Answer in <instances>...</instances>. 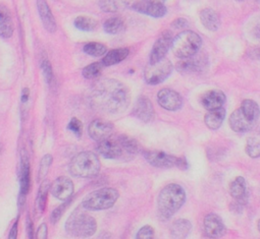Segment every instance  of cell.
Wrapping results in <instances>:
<instances>
[{
    "label": "cell",
    "instance_id": "6da1fadb",
    "mask_svg": "<svg viewBox=\"0 0 260 239\" xmlns=\"http://www.w3.org/2000/svg\"><path fill=\"white\" fill-rule=\"evenodd\" d=\"M89 100L92 108L99 112L119 114L131 104V93L121 82L104 78L94 85Z\"/></svg>",
    "mask_w": 260,
    "mask_h": 239
},
{
    "label": "cell",
    "instance_id": "7a4b0ae2",
    "mask_svg": "<svg viewBox=\"0 0 260 239\" xmlns=\"http://www.w3.org/2000/svg\"><path fill=\"white\" fill-rule=\"evenodd\" d=\"M140 147L138 142L126 136H110L109 138L98 142L97 152L107 159L128 161L132 160L138 153Z\"/></svg>",
    "mask_w": 260,
    "mask_h": 239
},
{
    "label": "cell",
    "instance_id": "3957f363",
    "mask_svg": "<svg viewBox=\"0 0 260 239\" xmlns=\"http://www.w3.org/2000/svg\"><path fill=\"white\" fill-rule=\"evenodd\" d=\"M186 191L176 183H171L165 186L158 194L157 212L158 217L162 220L171 219L185 204Z\"/></svg>",
    "mask_w": 260,
    "mask_h": 239
},
{
    "label": "cell",
    "instance_id": "277c9868",
    "mask_svg": "<svg viewBox=\"0 0 260 239\" xmlns=\"http://www.w3.org/2000/svg\"><path fill=\"white\" fill-rule=\"evenodd\" d=\"M101 168L100 160L92 152H81L70 162L69 170L72 175L82 178H93L98 175Z\"/></svg>",
    "mask_w": 260,
    "mask_h": 239
},
{
    "label": "cell",
    "instance_id": "5b68a950",
    "mask_svg": "<svg viewBox=\"0 0 260 239\" xmlns=\"http://www.w3.org/2000/svg\"><path fill=\"white\" fill-rule=\"evenodd\" d=\"M97 229L96 220L82 211L74 212L66 223L67 232L78 238H88L94 235Z\"/></svg>",
    "mask_w": 260,
    "mask_h": 239
},
{
    "label": "cell",
    "instance_id": "8992f818",
    "mask_svg": "<svg viewBox=\"0 0 260 239\" xmlns=\"http://www.w3.org/2000/svg\"><path fill=\"white\" fill-rule=\"evenodd\" d=\"M202 46V39L193 31H184L173 40L174 54L181 58H189L196 55Z\"/></svg>",
    "mask_w": 260,
    "mask_h": 239
},
{
    "label": "cell",
    "instance_id": "52a82bcc",
    "mask_svg": "<svg viewBox=\"0 0 260 239\" xmlns=\"http://www.w3.org/2000/svg\"><path fill=\"white\" fill-rule=\"evenodd\" d=\"M119 196L115 188L103 187L90 192L83 201L82 206L89 211H102L113 207Z\"/></svg>",
    "mask_w": 260,
    "mask_h": 239
},
{
    "label": "cell",
    "instance_id": "ba28073f",
    "mask_svg": "<svg viewBox=\"0 0 260 239\" xmlns=\"http://www.w3.org/2000/svg\"><path fill=\"white\" fill-rule=\"evenodd\" d=\"M143 156L147 162L157 168H179L188 169V162L183 157H176L161 151H144Z\"/></svg>",
    "mask_w": 260,
    "mask_h": 239
},
{
    "label": "cell",
    "instance_id": "9c48e42d",
    "mask_svg": "<svg viewBox=\"0 0 260 239\" xmlns=\"http://www.w3.org/2000/svg\"><path fill=\"white\" fill-rule=\"evenodd\" d=\"M173 69V63L169 59L164 58L156 63H149L144 71V79L148 85H159L171 75Z\"/></svg>",
    "mask_w": 260,
    "mask_h": 239
},
{
    "label": "cell",
    "instance_id": "30bf717a",
    "mask_svg": "<svg viewBox=\"0 0 260 239\" xmlns=\"http://www.w3.org/2000/svg\"><path fill=\"white\" fill-rule=\"evenodd\" d=\"M173 35L171 32H164L155 41L149 58V63H156L162 60L173 44Z\"/></svg>",
    "mask_w": 260,
    "mask_h": 239
},
{
    "label": "cell",
    "instance_id": "8fae6325",
    "mask_svg": "<svg viewBox=\"0 0 260 239\" xmlns=\"http://www.w3.org/2000/svg\"><path fill=\"white\" fill-rule=\"evenodd\" d=\"M158 104L168 111H178L183 106L182 96L171 89H162L157 94Z\"/></svg>",
    "mask_w": 260,
    "mask_h": 239
},
{
    "label": "cell",
    "instance_id": "7c38bea8",
    "mask_svg": "<svg viewBox=\"0 0 260 239\" xmlns=\"http://www.w3.org/2000/svg\"><path fill=\"white\" fill-rule=\"evenodd\" d=\"M113 132L114 126L109 122L103 121V119H95L88 128V134L90 138L96 142H100L109 138L113 135Z\"/></svg>",
    "mask_w": 260,
    "mask_h": 239
},
{
    "label": "cell",
    "instance_id": "4fadbf2b",
    "mask_svg": "<svg viewBox=\"0 0 260 239\" xmlns=\"http://www.w3.org/2000/svg\"><path fill=\"white\" fill-rule=\"evenodd\" d=\"M50 192L59 201H68L74 193V183L70 178L60 176L50 185Z\"/></svg>",
    "mask_w": 260,
    "mask_h": 239
},
{
    "label": "cell",
    "instance_id": "5bb4252c",
    "mask_svg": "<svg viewBox=\"0 0 260 239\" xmlns=\"http://www.w3.org/2000/svg\"><path fill=\"white\" fill-rule=\"evenodd\" d=\"M133 114L145 124L152 123L155 118V110L151 101L146 97H140L134 106Z\"/></svg>",
    "mask_w": 260,
    "mask_h": 239
},
{
    "label": "cell",
    "instance_id": "9a60e30c",
    "mask_svg": "<svg viewBox=\"0 0 260 239\" xmlns=\"http://www.w3.org/2000/svg\"><path fill=\"white\" fill-rule=\"evenodd\" d=\"M230 193L235 200V206L238 207L239 211L247 204L248 202V192L246 187V180L244 177L239 176L232 181L230 185Z\"/></svg>",
    "mask_w": 260,
    "mask_h": 239
},
{
    "label": "cell",
    "instance_id": "2e32d148",
    "mask_svg": "<svg viewBox=\"0 0 260 239\" xmlns=\"http://www.w3.org/2000/svg\"><path fill=\"white\" fill-rule=\"evenodd\" d=\"M204 231L208 238H220L225 232V226L221 218L216 214H209L204 218Z\"/></svg>",
    "mask_w": 260,
    "mask_h": 239
},
{
    "label": "cell",
    "instance_id": "e0dca14e",
    "mask_svg": "<svg viewBox=\"0 0 260 239\" xmlns=\"http://www.w3.org/2000/svg\"><path fill=\"white\" fill-rule=\"evenodd\" d=\"M132 9L140 14L150 16L152 18H162L167 14V8L161 4H155L141 0L133 5Z\"/></svg>",
    "mask_w": 260,
    "mask_h": 239
},
{
    "label": "cell",
    "instance_id": "ac0fdd59",
    "mask_svg": "<svg viewBox=\"0 0 260 239\" xmlns=\"http://www.w3.org/2000/svg\"><path fill=\"white\" fill-rule=\"evenodd\" d=\"M200 103L208 111L221 108L225 103V95L220 90H210L200 97Z\"/></svg>",
    "mask_w": 260,
    "mask_h": 239
},
{
    "label": "cell",
    "instance_id": "d6986e66",
    "mask_svg": "<svg viewBox=\"0 0 260 239\" xmlns=\"http://www.w3.org/2000/svg\"><path fill=\"white\" fill-rule=\"evenodd\" d=\"M15 26L9 8L0 4V37L10 39L14 35Z\"/></svg>",
    "mask_w": 260,
    "mask_h": 239
},
{
    "label": "cell",
    "instance_id": "ffe728a7",
    "mask_svg": "<svg viewBox=\"0 0 260 239\" xmlns=\"http://www.w3.org/2000/svg\"><path fill=\"white\" fill-rule=\"evenodd\" d=\"M230 127L236 133H247L254 129L255 125L248 121L247 117L243 114L241 109L235 110L230 116Z\"/></svg>",
    "mask_w": 260,
    "mask_h": 239
},
{
    "label": "cell",
    "instance_id": "44dd1931",
    "mask_svg": "<svg viewBox=\"0 0 260 239\" xmlns=\"http://www.w3.org/2000/svg\"><path fill=\"white\" fill-rule=\"evenodd\" d=\"M37 9L45 30L51 34L55 33L57 29L56 22L45 0H37Z\"/></svg>",
    "mask_w": 260,
    "mask_h": 239
},
{
    "label": "cell",
    "instance_id": "7402d4cb",
    "mask_svg": "<svg viewBox=\"0 0 260 239\" xmlns=\"http://www.w3.org/2000/svg\"><path fill=\"white\" fill-rule=\"evenodd\" d=\"M204 66H206L205 59L203 57H198L196 54L192 57L182 59V61L177 64V69L182 73H191L201 71Z\"/></svg>",
    "mask_w": 260,
    "mask_h": 239
},
{
    "label": "cell",
    "instance_id": "603a6c76",
    "mask_svg": "<svg viewBox=\"0 0 260 239\" xmlns=\"http://www.w3.org/2000/svg\"><path fill=\"white\" fill-rule=\"evenodd\" d=\"M20 182H21V195L26 196L31 187V172H30V162L27 153L23 151L22 161H21V172H20Z\"/></svg>",
    "mask_w": 260,
    "mask_h": 239
},
{
    "label": "cell",
    "instance_id": "cb8c5ba5",
    "mask_svg": "<svg viewBox=\"0 0 260 239\" xmlns=\"http://www.w3.org/2000/svg\"><path fill=\"white\" fill-rule=\"evenodd\" d=\"M225 118V109L223 107L214 110H209L204 117V123L211 131L218 130Z\"/></svg>",
    "mask_w": 260,
    "mask_h": 239
},
{
    "label": "cell",
    "instance_id": "d4e9b609",
    "mask_svg": "<svg viewBox=\"0 0 260 239\" xmlns=\"http://www.w3.org/2000/svg\"><path fill=\"white\" fill-rule=\"evenodd\" d=\"M200 21L202 25L209 31L215 32L220 26L218 14L212 9H204L200 13Z\"/></svg>",
    "mask_w": 260,
    "mask_h": 239
},
{
    "label": "cell",
    "instance_id": "484cf974",
    "mask_svg": "<svg viewBox=\"0 0 260 239\" xmlns=\"http://www.w3.org/2000/svg\"><path fill=\"white\" fill-rule=\"evenodd\" d=\"M240 109L243 112V114L247 117L248 121H250L252 124L256 126L260 117L259 105L251 99H246L242 102Z\"/></svg>",
    "mask_w": 260,
    "mask_h": 239
},
{
    "label": "cell",
    "instance_id": "4316f807",
    "mask_svg": "<svg viewBox=\"0 0 260 239\" xmlns=\"http://www.w3.org/2000/svg\"><path fill=\"white\" fill-rule=\"evenodd\" d=\"M129 54V50L128 48H116L113 50H110L109 52H107L103 59H102V64L103 66H112L115 65L119 62H121L122 60H124Z\"/></svg>",
    "mask_w": 260,
    "mask_h": 239
},
{
    "label": "cell",
    "instance_id": "83f0119b",
    "mask_svg": "<svg viewBox=\"0 0 260 239\" xmlns=\"http://www.w3.org/2000/svg\"><path fill=\"white\" fill-rule=\"evenodd\" d=\"M192 230V224L187 219H179L174 222L171 229V234L176 238H186Z\"/></svg>",
    "mask_w": 260,
    "mask_h": 239
},
{
    "label": "cell",
    "instance_id": "f1b7e54d",
    "mask_svg": "<svg viewBox=\"0 0 260 239\" xmlns=\"http://www.w3.org/2000/svg\"><path fill=\"white\" fill-rule=\"evenodd\" d=\"M74 25L77 29L84 31V32H92L98 28V22L87 16H79L75 19Z\"/></svg>",
    "mask_w": 260,
    "mask_h": 239
},
{
    "label": "cell",
    "instance_id": "f546056e",
    "mask_svg": "<svg viewBox=\"0 0 260 239\" xmlns=\"http://www.w3.org/2000/svg\"><path fill=\"white\" fill-rule=\"evenodd\" d=\"M123 28H124V23L118 17L108 19L107 21H105V23L103 25V29H104L105 33L110 34V35H115V34L120 33L123 30Z\"/></svg>",
    "mask_w": 260,
    "mask_h": 239
},
{
    "label": "cell",
    "instance_id": "4dcf8cb0",
    "mask_svg": "<svg viewBox=\"0 0 260 239\" xmlns=\"http://www.w3.org/2000/svg\"><path fill=\"white\" fill-rule=\"evenodd\" d=\"M84 52L93 57H101L107 53V47L98 42H90L84 46Z\"/></svg>",
    "mask_w": 260,
    "mask_h": 239
},
{
    "label": "cell",
    "instance_id": "1f68e13d",
    "mask_svg": "<svg viewBox=\"0 0 260 239\" xmlns=\"http://www.w3.org/2000/svg\"><path fill=\"white\" fill-rule=\"evenodd\" d=\"M49 183L47 181H44L41 184V187L39 189L38 195H37V200H36V209L37 212H39L40 214L44 213L45 208H46V202H47V194H48V190H49Z\"/></svg>",
    "mask_w": 260,
    "mask_h": 239
},
{
    "label": "cell",
    "instance_id": "d6a6232c",
    "mask_svg": "<svg viewBox=\"0 0 260 239\" xmlns=\"http://www.w3.org/2000/svg\"><path fill=\"white\" fill-rule=\"evenodd\" d=\"M102 68H103L102 62H94V63H91V64L87 65L83 69L82 74L87 79H94V78H96L100 75V73L102 71Z\"/></svg>",
    "mask_w": 260,
    "mask_h": 239
},
{
    "label": "cell",
    "instance_id": "836d02e7",
    "mask_svg": "<svg viewBox=\"0 0 260 239\" xmlns=\"http://www.w3.org/2000/svg\"><path fill=\"white\" fill-rule=\"evenodd\" d=\"M246 153L251 158L260 157V138H250L246 144Z\"/></svg>",
    "mask_w": 260,
    "mask_h": 239
},
{
    "label": "cell",
    "instance_id": "e575fe53",
    "mask_svg": "<svg viewBox=\"0 0 260 239\" xmlns=\"http://www.w3.org/2000/svg\"><path fill=\"white\" fill-rule=\"evenodd\" d=\"M52 161H53V158L50 154H46L41 159L40 167H39V171H38V180L39 181H43L46 178V176L48 174V171H49V168L52 164Z\"/></svg>",
    "mask_w": 260,
    "mask_h": 239
},
{
    "label": "cell",
    "instance_id": "d590c367",
    "mask_svg": "<svg viewBox=\"0 0 260 239\" xmlns=\"http://www.w3.org/2000/svg\"><path fill=\"white\" fill-rule=\"evenodd\" d=\"M123 0H100L99 6L103 12L115 13L120 10Z\"/></svg>",
    "mask_w": 260,
    "mask_h": 239
},
{
    "label": "cell",
    "instance_id": "8d00e7d4",
    "mask_svg": "<svg viewBox=\"0 0 260 239\" xmlns=\"http://www.w3.org/2000/svg\"><path fill=\"white\" fill-rule=\"evenodd\" d=\"M41 69L43 72V75L47 82V84H51L53 81V72L50 62L47 59H44L41 63Z\"/></svg>",
    "mask_w": 260,
    "mask_h": 239
},
{
    "label": "cell",
    "instance_id": "74e56055",
    "mask_svg": "<svg viewBox=\"0 0 260 239\" xmlns=\"http://www.w3.org/2000/svg\"><path fill=\"white\" fill-rule=\"evenodd\" d=\"M154 237V229L149 225L143 226L137 233V239H151Z\"/></svg>",
    "mask_w": 260,
    "mask_h": 239
},
{
    "label": "cell",
    "instance_id": "f35d334b",
    "mask_svg": "<svg viewBox=\"0 0 260 239\" xmlns=\"http://www.w3.org/2000/svg\"><path fill=\"white\" fill-rule=\"evenodd\" d=\"M69 130L72 131L76 136L81 137L82 133H83V126L82 123L79 121L78 118H73L70 125H69Z\"/></svg>",
    "mask_w": 260,
    "mask_h": 239
},
{
    "label": "cell",
    "instance_id": "ab89813d",
    "mask_svg": "<svg viewBox=\"0 0 260 239\" xmlns=\"http://www.w3.org/2000/svg\"><path fill=\"white\" fill-rule=\"evenodd\" d=\"M69 203H70V201H67L66 204L59 206L57 209H55V210L52 212V214H51V223H52V224H55V223H57V222L59 221V219L61 218V216H62L64 210L67 209V207H68V205H69Z\"/></svg>",
    "mask_w": 260,
    "mask_h": 239
},
{
    "label": "cell",
    "instance_id": "60d3db41",
    "mask_svg": "<svg viewBox=\"0 0 260 239\" xmlns=\"http://www.w3.org/2000/svg\"><path fill=\"white\" fill-rule=\"evenodd\" d=\"M251 35L257 39V40H260V17L255 19L254 23L252 24V27H251Z\"/></svg>",
    "mask_w": 260,
    "mask_h": 239
},
{
    "label": "cell",
    "instance_id": "b9f144b4",
    "mask_svg": "<svg viewBox=\"0 0 260 239\" xmlns=\"http://www.w3.org/2000/svg\"><path fill=\"white\" fill-rule=\"evenodd\" d=\"M47 234H48V228H47V225L45 223L41 224L37 230V234H36V237L38 239H45L47 238Z\"/></svg>",
    "mask_w": 260,
    "mask_h": 239
},
{
    "label": "cell",
    "instance_id": "7bdbcfd3",
    "mask_svg": "<svg viewBox=\"0 0 260 239\" xmlns=\"http://www.w3.org/2000/svg\"><path fill=\"white\" fill-rule=\"evenodd\" d=\"M172 27L175 28V29H179V30L185 29L186 27H188V21L186 19H183V18L177 19L176 21H174L172 23Z\"/></svg>",
    "mask_w": 260,
    "mask_h": 239
},
{
    "label": "cell",
    "instance_id": "ee69618b",
    "mask_svg": "<svg viewBox=\"0 0 260 239\" xmlns=\"http://www.w3.org/2000/svg\"><path fill=\"white\" fill-rule=\"evenodd\" d=\"M26 225H27V232H28V236L29 238H33V233H34V225H33V221L31 220V217L28 216L27 217V222H26Z\"/></svg>",
    "mask_w": 260,
    "mask_h": 239
},
{
    "label": "cell",
    "instance_id": "f6af8a7d",
    "mask_svg": "<svg viewBox=\"0 0 260 239\" xmlns=\"http://www.w3.org/2000/svg\"><path fill=\"white\" fill-rule=\"evenodd\" d=\"M17 235H18V220H17V222L14 224V226H13V228H12V230H11V232H10L9 238H10V239H16V238H17Z\"/></svg>",
    "mask_w": 260,
    "mask_h": 239
},
{
    "label": "cell",
    "instance_id": "bcb514c9",
    "mask_svg": "<svg viewBox=\"0 0 260 239\" xmlns=\"http://www.w3.org/2000/svg\"><path fill=\"white\" fill-rule=\"evenodd\" d=\"M29 95H30V91L28 88L23 90V96H22V101L23 103H26L29 100Z\"/></svg>",
    "mask_w": 260,
    "mask_h": 239
},
{
    "label": "cell",
    "instance_id": "7dc6e473",
    "mask_svg": "<svg viewBox=\"0 0 260 239\" xmlns=\"http://www.w3.org/2000/svg\"><path fill=\"white\" fill-rule=\"evenodd\" d=\"M146 2H150V3H155V4H161L164 5L167 0H146Z\"/></svg>",
    "mask_w": 260,
    "mask_h": 239
},
{
    "label": "cell",
    "instance_id": "c3c4849f",
    "mask_svg": "<svg viewBox=\"0 0 260 239\" xmlns=\"http://www.w3.org/2000/svg\"><path fill=\"white\" fill-rule=\"evenodd\" d=\"M257 228H258V230H259V232H260V220H259L258 223H257Z\"/></svg>",
    "mask_w": 260,
    "mask_h": 239
},
{
    "label": "cell",
    "instance_id": "681fc988",
    "mask_svg": "<svg viewBox=\"0 0 260 239\" xmlns=\"http://www.w3.org/2000/svg\"><path fill=\"white\" fill-rule=\"evenodd\" d=\"M257 56H258V58L260 59V49L257 51Z\"/></svg>",
    "mask_w": 260,
    "mask_h": 239
},
{
    "label": "cell",
    "instance_id": "f907efd6",
    "mask_svg": "<svg viewBox=\"0 0 260 239\" xmlns=\"http://www.w3.org/2000/svg\"><path fill=\"white\" fill-rule=\"evenodd\" d=\"M237 2H243V0H237Z\"/></svg>",
    "mask_w": 260,
    "mask_h": 239
}]
</instances>
